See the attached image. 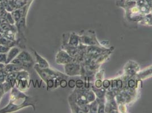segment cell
<instances>
[{"mask_svg": "<svg viewBox=\"0 0 152 113\" xmlns=\"http://www.w3.org/2000/svg\"><path fill=\"white\" fill-rule=\"evenodd\" d=\"M6 19L8 20L9 24L11 25H14L16 23V21L14 20V18L11 15V13H9V12L8 13L6 17Z\"/></svg>", "mask_w": 152, "mask_h": 113, "instance_id": "cell-10", "label": "cell"}, {"mask_svg": "<svg viewBox=\"0 0 152 113\" xmlns=\"http://www.w3.org/2000/svg\"><path fill=\"white\" fill-rule=\"evenodd\" d=\"M67 84H68V83H67V81H66V80L62 79V80L60 81V86L62 87V88H65V87L67 86Z\"/></svg>", "mask_w": 152, "mask_h": 113, "instance_id": "cell-16", "label": "cell"}, {"mask_svg": "<svg viewBox=\"0 0 152 113\" xmlns=\"http://www.w3.org/2000/svg\"><path fill=\"white\" fill-rule=\"evenodd\" d=\"M8 12L5 10H2L0 11V17L6 18Z\"/></svg>", "mask_w": 152, "mask_h": 113, "instance_id": "cell-17", "label": "cell"}, {"mask_svg": "<svg viewBox=\"0 0 152 113\" xmlns=\"http://www.w3.org/2000/svg\"><path fill=\"white\" fill-rule=\"evenodd\" d=\"M68 85L70 88H73L76 86V83L73 80H71L68 83Z\"/></svg>", "mask_w": 152, "mask_h": 113, "instance_id": "cell-18", "label": "cell"}, {"mask_svg": "<svg viewBox=\"0 0 152 113\" xmlns=\"http://www.w3.org/2000/svg\"><path fill=\"white\" fill-rule=\"evenodd\" d=\"M71 57L63 51L57 53L56 56V62L57 64H67L71 61Z\"/></svg>", "mask_w": 152, "mask_h": 113, "instance_id": "cell-2", "label": "cell"}, {"mask_svg": "<svg viewBox=\"0 0 152 113\" xmlns=\"http://www.w3.org/2000/svg\"><path fill=\"white\" fill-rule=\"evenodd\" d=\"M2 88H3L4 93H6L10 89V88H11L13 87L9 81L5 80V81L2 83Z\"/></svg>", "mask_w": 152, "mask_h": 113, "instance_id": "cell-9", "label": "cell"}, {"mask_svg": "<svg viewBox=\"0 0 152 113\" xmlns=\"http://www.w3.org/2000/svg\"><path fill=\"white\" fill-rule=\"evenodd\" d=\"M35 69H36V71L39 74V76L45 83L49 79H55L57 78L59 75L53 70H51L49 68L47 69L40 68L37 64L35 65Z\"/></svg>", "mask_w": 152, "mask_h": 113, "instance_id": "cell-1", "label": "cell"}, {"mask_svg": "<svg viewBox=\"0 0 152 113\" xmlns=\"http://www.w3.org/2000/svg\"><path fill=\"white\" fill-rule=\"evenodd\" d=\"M19 53V49L18 48L13 47L10 48L9 52H8V54H6L7 58L6 64H8L10 63L14 58H16Z\"/></svg>", "mask_w": 152, "mask_h": 113, "instance_id": "cell-4", "label": "cell"}, {"mask_svg": "<svg viewBox=\"0 0 152 113\" xmlns=\"http://www.w3.org/2000/svg\"><path fill=\"white\" fill-rule=\"evenodd\" d=\"M17 59L27 62H33V60L30 54L27 52L23 51L18 54L17 57H16Z\"/></svg>", "mask_w": 152, "mask_h": 113, "instance_id": "cell-7", "label": "cell"}, {"mask_svg": "<svg viewBox=\"0 0 152 113\" xmlns=\"http://www.w3.org/2000/svg\"><path fill=\"white\" fill-rule=\"evenodd\" d=\"M5 65L4 63H0V71L2 70H4V69H5Z\"/></svg>", "mask_w": 152, "mask_h": 113, "instance_id": "cell-21", "label": "cell"}, {"mask_svg": "<svg viewBox=\"0 0 152 113\" xmlns=\"http://www.w3.org/2000/svg\"><path fill=\"white\" fill-rule=\"evenodd\" d=\"M3 32H4V31L2 30V29L1 27V26H0V34H3Z\"/></svg>", "mask_w": 152, "mask_h": 113, "instance_id": "cell-24", "label": "cell"}, {"mask_svg": "<svg viewBox=\"0 0 152 113\" xmlns=\"http://www.w3.org/2000/svg\"><path fill=\"white\" fill-rule=\"evenodd\" d=\"M25 70V68L19 66L18 65L14 64L12 63H9L8 64H6L5 69H4V71L6 75L11 73V72H19L21 71Z\"/></svg>", "mask_w": 152, "mask_h": 113, "instance_id": "cell-3", "label": "cell"}, {"mask_svg": "<svg viewBox=\"0 0 152 113\" xmlns=\"http://www.w3.org/2000/svg\"><path fill=\"white\" fill-rule=\"evenodd\" d=\"M11 15H12L13 17L14 18V20L16 21V22H18V20L20 19V18H22L21 13L19 11V10H17L12 11Z\"/></svg>", "mask_w": 152, "mask_h": 113, "instance_id": "cell-8", "label": "cell"}, {"mask_svg": "<svg viewBox=\"0 0 152 113\" xmlns=\"http://www.w3.org/2000/svg\"><path fill=\"white\" fill-rule=\"evenodd\" d=\"M6 74L4 70L0 71V83H3L6 80Z\"/></svg>", "mask_w": 152, "mask_h": 113, "instance_id": "cell-12", "label": "cell"}, {"mask_svg": "<svg viewBox=\"0 0 152 113\" xmlns=\"http://www.w3.org/2000/svg\"><path fill=\"white\" fill-rule=\"evenodd\" d=\"M46 84L47 89H48V88H52V87H54V79H49L46 81Z\"/></svg>", "mask_w": 152, "mask_h": 113, "instance_id": "cell-13", "label": "cell"}, {"mask_svg": "<svg viewBox=\"0 0 152 113\" xmlns=\"http://www.w3.org/2000/svg\"><path fill=\"white\" fill-rule=\"evenodd\" d=\"M34 54L36 57V62L37 65L39 66L41 69H47L49 67V65L47 61L43 58L42 57H41L39 54H38L36 52H34Z\"/></svg>", "mask_w": 152, "mask_h": 113, "instance_id": "cell-5", "label": "cell"}, {"mask_svg": "<svg viewBox=\"0 0 152 113\" xmlns=\"http://www.w3.org/2000/svg\"><path fill=\"white\" fill-rule=\"evenodd\" d=\"M76 86L78 88H81V87L83 85V82L82 80H78L77 81H76Z\"/></svg>", "mask_w": 152, "mask_h": 113, "instance_id": "cell-19", "label": "cell"}, {"mask_svg": "<svg viewBox=\"0 0 152 113\" xmlns=\"http://www.w3.org/2000/svg\"><path fill=\"white\" fill-rule=\"evenodd\" d=\"M102 85V83L100 81V80H98L97 82H96V86L97 87H100Z\"/></svg>", "mask_w": 152, "mask_h": 113, "instance_id": "cell-23", "label": "cell"}, {"mask_svg": "<svg viewBox=\"0 0 152 113\" xmlns=\"http://www.w3.org/2000/svg\"><path fill=\"white\" fill-rule=\"evenodd\" d=\"M1 96H0V99H1Z\"/></svg>", "mask_w": 152, "mask_h": 113, "instance_id": "cell-25", "label": "cell"}, {"mask_svg": "<svg viewBox=\"0 0 152 113\" xmlns=\"http://www.w3.org/2000/svg\"><path fill=\"white\" fill-rule=\"evenodd\" d=\"M11 48L3 45H0V53H4V54H6L8 53L9 52V50Z\"/></svg>", "mask_w": 152, "mask_h": 113, "instance_id": "cell-11", "label": "cell"}, {"mask_svg": "<svg viewBox=\"0 0 152 113\" xmlns=\"http://www.w3.org/2000/svg\"><path fill=\"white\" fill-rule=\"evenodd\" d=\"M129 87H134V81L133 80H131V81L129 82Z\"/></svg>", "mask_w": 152, "mask_h": 113, "instance_id": "cell-22", "label": "cell"}, {"mask_svg": "<svg viewBox=\"0 0 152 113\" xmlns=\"http://www.w3.org/2000/svg\"><path fill=\"white\" fill-rule=\"evenodd\" d=\"M6 58H7V56L6 54L0 53V63L6 64Z\"/></svg>", "mask_w": 152, "mask_h": 113, "instance_id": "cell-14", "label": "cell"}, {"mask_svg": "<svg viewBox=\"0 0 152 113\" xmlns=\"http://www.w3.org/2000/svg\"><path fill=\"white\" fill-rule=\"evenodd\" d=\"M110 85V82L108 81V80H105L104 82H103V86L104 87H106V88H107Z\"/></svg>", "mask_w": 152, "mask_h": 113, "instance_id": "cell-20", "label": "cell"}, {"mask_svg": "<svg viewBox=\"0 0 152 113\" xmlns=\"http://www.w3.org/2000/svg\"><path fill=\"white\" fill-rule=\"evenodd\" d=\"M77 44H78L77 39L76 37H71L69 41V44L72 45V46H76Z\"/></svg>", "mask_w": 152, "mask_h": 113, "instance_id": "cell-15", "label": "cell"}, {"mask_svg": "<svg viewBox=\"0 0 152 113\" xmlns=\"http://www.w3.org/2000/svg\"><path fill=\"white\" fill-rule=\"evenodd\" d=\"M65 72L69 75H74L78 71V66L71 63H67L65 67Z\"/></svg>", "mask_w": 152, "mask_h": 113, "instance_id": "cell-6", "label": "cell"}]
</instances>
